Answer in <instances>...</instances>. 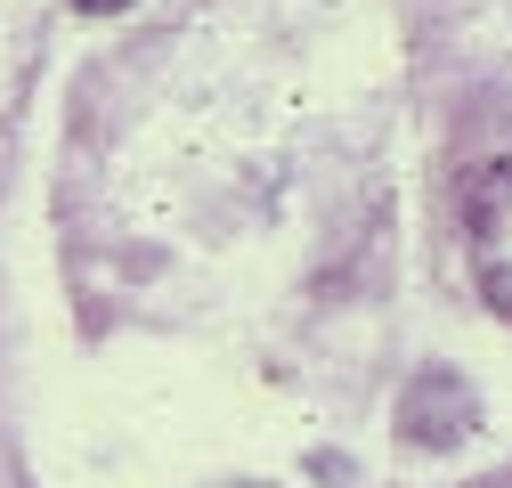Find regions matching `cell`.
<instances>
[{
    "label": "cell",
    "mask_w": 512,
    "mask_h": 488,
    "mask_svg": "<svg viewBox=\"0 0 512 488\" xmlns=\"http://www.w3.org/2000/svg\"><path fill=\"white\" fill-rule=\"evenodd\" d=\"M464 236H472V277L488 310L512 318V163H480L464 179Z\"/></svg>",
    "instance_id": "cell-1"
},
{
    "label": "cell",
    "mask_w": 512,
    "mask_h": 488,
    "mask_svg": "<svg viewBox=\"0 0 512 488\" xmlns=\"http://www.w3.org/2000/svg\"><path fill=\"white\" fill-rule=\"evenodd\" d=\"M74 9H90V17H114V9H131V0H74Z\"/></svg>",
    "instance_id": "cell-3"
},
{
    "label": "cell",
    "mask_w": 512,
    "mask_h": 488,
    "mask_svg": "<svg viewBox=\"0 0 512 488\" xmlns=\"http://www.w3.org/2000/svg\"><path fill=\"white\" fill-rule=\"evenodd\" d=\"M399 423H407V440H423V448H447V440H464V432H472V391H464L456 375H447V366H431V375L407 391Z\"/></svg>",
    "instance_id": "cell-2"
}]
</instances>
